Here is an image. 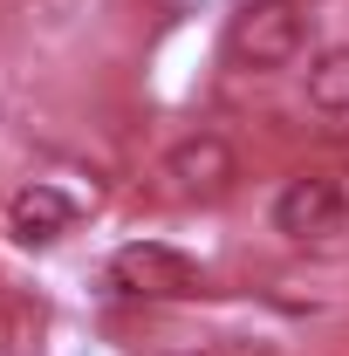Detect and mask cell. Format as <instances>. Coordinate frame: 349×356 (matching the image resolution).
I'll use <instances>...</instances> for the list:
<instances>
[{
	"instance_id": "obj_5",
	"label": "cell",
	"mask_w": 349,
	"mask_h": 356,
	"mask_svg": "<svg viewBox=\"0 0 349 356\" xmlns=\"http://www.w3.org/2000/svg\"><path fill=\"white\" fill-rule=\"evenodd\" d=\"M69 226H76V199H69L62 185H48V178L21 185V192L7 199V233H14L21 247H48V240H62Z\"/></svg>"
},
{
	"instance_id": "obj_3",
	"label": "cell",
	"mask_w": 349,
	"mask_h": 356,
	"mask_svg": "<svg viewBox=\"0 0 349 356\" xmlns=\"http://www.w3.org/2000/svg\"><path fill=\"white\" fill-rule=\"evenodd\" d=\"M117 288H131V295H151V302H185V295H199V267L185 261L178 247L165 240H131V247H117Z\"/></svg>"
},
{
	"instance_id": "obj_4",
	"label": "cell",
	"mask_w": 349,
	"mask_h": 356,
	"mask_svg": "<svg viewBox=\"0 0 349 356\" xmlns=\"http://www.w3.org/2000/svg\"><path fill=\"white\" fill-rule=\"evenodd\" d=\"M165 178H172L185 199H219L233 178H240V158H233V144L219 131H185L165 151Z\"/></svg>"
},
{
	"instance_id": "obj_6",
	"label": "cell",
	"mask_w": 349,
	"mask_h": 356,
	"mask_svg": "<svg viewBox=\"0 0 349 356\" xmlns=\"http://www.w3.org/2000/svg\"><path fill=\"white\" fill-rule=\"evenodd\" d=\"M308 110H315L322 124L349 131V48H322V55L308 62Z\"/></svg>"
},
{
	"instance_id": "obj_2",
	"label": "cell",
	"mask_w": 349,
	"mask_h": 356,
	"mask_svg": "<svg viewBox=\"0 0 349 356\" xmlns=\"http://www.w3.org/2000/svg\"><path fill=\"white\" fill-rule=\"evenodd\" d=\"M343 226H349V192L336 178L308 172L274 192V233H288V240H336Z\"/></svg>"
},
{
	"instance_id": "obj_1",
	"label": "cell",
	"mask_w": 349,
	"mask_h": 356,
	"mask_svg": "<svg viewBox=\"0 0 349 356\" xmlns=\"http://www.w3.org/2000/svg\"><path fill=\"white\" fill-rule=\"evenodd\" d=\"M308 42V21L295 0H247L240 14H233V28H226V55L240 62V69H254V76H267V69H288L295 55H302Z\"/></svg>"
}]
</instances>
